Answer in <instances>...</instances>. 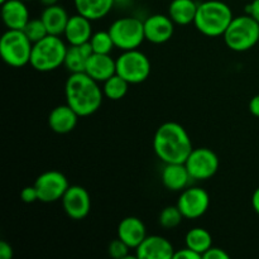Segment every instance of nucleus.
I'll return each mask as SVG.
<instances>
[{"mask_svg":"<svg viewBox=\"0 0 259 259\" xmlns=\"http://www.w3.org/2000/svg\"><path fill=\"white\" fill-rule=\"evenodd\" d=\"M40 19L45 23L48 34L60 35L61 37L65 33L70 15L67 14L65 8L55 4L51 5V7H45L42 14H40Z\"/></svg>","mask_w":259,"mask_h":259,"instance_id":"nucleus-21","label":"nucleus"},{"mask_svg":"<svg viewBox=\"0 0 259 259\" xmlns=\"http://www.w3.org/2000/svg\"><path fill=\"white\" fill-rule=\"evenodd\" d=\"M197 7L199 4L195 0H172L168 7V15L175 24H191L196 17Z\"/></svg>","mask_w":259,"mask_h":259,"instance_id":"nucleus-24","label":"nucleus"},{"mask_svg":"<svg viewBox=\"0 0 259 259\" xmlns=\"http://www.w3.org/2000/svg\"><path fill=\"white\" fill-rule=\"evenodd\" d=\"M2 18L8 29L23 30L29 22V10L24 0H7L2 4Z\"/></svg>","mask_w":259,"mask_h":259,"instance_id":"nucleus-15","label":"nucleus"},{"mask_svg":"<svg viewBox=\"0 0 259 259\" xmlns=\"http://www.w3.org/2000/svg\"><path fill=\"white\" fill-rule=\"evenodd\" d=\"M39 201L50 204L63 197L70 187L68 180L60 171H47L40 174L34 182Z\"/></svg>","mask_w":259,"mask_h":259,"instance_id":"nucleus-10","label":"nucleus"},{"mask_svg":"<svg viewBox=\"0 0 259 259\" xmlns=\"http://www.w3.org/2000/svg\"><path fill=\"white\" fill-rule=\"evenodd\" d=\"M91 22L93 20L88 19V18L78 14V13L70 17L67 27H66L65 33H63L66 40L72 46H78L89 42L91 35H93Z\"/></svg>","mask_w":259,"mask_h":259,"instance_id":"nucleus-20","label":"nucleus"},{"mask_svg":"<svg viewBox=\"0 0 259 259\" xmlns=\"http://www.w3.org/2000/svg\"><path fill=\"white\" fill-rule=\"evenodd\" d=\"M85 72L98 82H104L116 73V60L110 55L93 53L86 62Z\"/></svg>","mask_w":259,"mask_h":259,"instance_id":"nucleus-18","label":"nucleus"},{"mask_svg":"<svg viewBox=\"0 0 259 259\" xmlns=\"http://www.w3.org/2000/svg\"><path fill=\"white\" fill-rule=\"evenodd\" d=\"M185 164L192 180L205 181L215 176L219 169V157L212 149L200 147L192 149Z\"/></svg>","mask_w":259,"mask_h":259,"instance_id":"nucleus-9","label":"nucleus"},{"mask_svg":"<svg viewBox=\"0 0 259 259\" xmlns=\"http://www.w3.org/2000/svg\"><path fill=\"white\" fill-rule=\"evenodd\" d=\"M129 250H131V248H129L128 245L123 242V240L119 239V238H116V239H114L113 242H110V244H109V247H108L109 255L114 259L128 258Z\"/></svg>","mask_w":259,"mask_h":259,"instance_id":"nucleus-30","label":"nucleus"},{"mask_svg":"<svg viewBox=\"0 0 259 259\" xmlns=\"http://www.w3.org/2000/svg\"><path fill=\"white\" fill-rule=\"evenodd\" d=\"M175 248L172 243L161 235H147L136 248L138 259H174Z\"/></svg>","mask_w":259,"mask_h":259,"instance_id":"nucleus-14","label":"nucleus"},{"mask_svg":"<svg viewBox=\"0 0 259 259\" xmlns=\"http://www.w3.org/2000/svg\"><path fill=\"white\" fill-rule=\"evenodd\" d=\"M161 180L169 191H182L189 186L192 179L185 163H164Z\"/></svg>","mask_w":259,"mask_h":259,"instance_id":"nucleus-19","label":"nucleus"},{"mask_svg":"<svg viewBox=\"0 0 259 259\" xmlns=\"http://www.w3.org/2000/svg\"><path fill=\"white\" fill-rule=\"evenodd\" d=\"M67 46L60 35L48 34L39 42L33 43L29 65L39 72H50L63 65Z\"/></svg>","mask_w":259,"mask_h":259,"instance_id":"nucleus-4","label":"nucleus"},{"mask_svg":"<svg viewBox=\"0 0 259 259\" xmlns=\"http://www.w3.org/2000/svg\"><path fill=\"white\" fill-rule=\"evenodd\" d=\"M14 255L13 252V247L8 242L2 240L0 242V258L2 259H12Z\"/></svg>","mask_w":259,"mask_h":259,"instance_id":"nucleus-34","label":"nucleus"},{"mask_svg":"<svg viewBox=\"0 0 259 259\" xmlns=\"http://www.w3.org/2000/svg\"><path fill=\"white\" fill-rule=\"evenodd\" d=\"M252 206H253V209H254V211L259 215V187L258 189H255V191L253 192Z\"/></svg>","mask_w":259,"mask_h":259,"instance_id":"nucleus-37","label":"nucleus"},{"mask_svg":"<svg viewBox=\"0 0 259 259\" xmlns=\"http://www.w3.org/2000/svg\"><path fill=\"white\" fill-rule=\"evenodd\" d=\"M5 2H7V0H0V3H2V4H3V3H5Z\"/></svg>","mask_w":259,"mask_h":259,"instance_id":"nucleus-40","label":"nucleus"},{"mask_svg":"<svg viewBox=\"0 0 259 259\" xmlns=\"http://www.w3.org/2000/svg\"><path fill=\"white\" fill-rule=\"evenodd\" d=\"M61 201L67 217L73 220L85 219L91 210L90 194L85 187L78 185L68 187Z\"/></svg>","mask_w":259,"mask_h":259,"instance_id":"nucleus-12","label":"nucleus"},{"mask_svg":"<svg viewBox=\"0 0 259 259\" xmlns=\"http://www.w3.org/2000/svg\"><path fill=\"white\" fill-rule=\"evenodd\" d=\"M20 199H22V201L25 202V204H32V202L39 200L38 199V192L37 189L34 187V185H33V186L24 187V189L22 190V192H20Z\"/></svg>","mask_w":259,"mask_h":259,"instance_id":"nucleus-31","label":"nucleus"},{"mask_svg":"<svg viewBox=\"0 0 259 259\" xmlns=\"http://www.w3.org/2000/svg\"><path fill=\"white\" fill-rule=\"evenodd\" d=\"M247 14H250L259 22V0H253L249 5H247Z\"/></svg>","mask_w":259,"mask_h":259,"instance_id":"nucleus-35","label":"nucleus"},{"mask_svg":"<svg viewBox=\"0 0 259 259\" xmlns=\"http://www.w3.org/2000/svg\"><path fill=\"white\" fill-rule=\"evenodd\" d=\"M39 2L42 3V4L45 5V7H51V5L57 4L58 0H39Z\"/></svg>","mask_w":259,"mask_h":259,"instance_id":"nucleus-38","label":"nucleus"},{"mask_svg":"<svg viewBox=\"0 0 259 259\" xmlns=\"http://www.w3.org/2000/svg\"><path fill=\"white\" fill-rule=\"evenodd\" d=\"M151 61L139 50L123 51L116 58V73L129 83H141L151 73Z\"/></svg>","mask_w":259,"mask_h":259,"instance_id":"nucleus-8","label":"nucleus"},{"mask_svg":"<svg viewBox=\"0 0 259 259\" xmlns=\"http://www.w3.org/2000/svg\"><path fill=\"white\" fill-rule=\"evenodd\" d=\"M225 45L234 52H245L259 42V22L250 14L233 18L223 34Z\"/></svg>","mask_w":259,"mask_h":259,"instance_id":"nucleus-5","label":"nucleus"},{"mask_svg":"<svg viewBox=\"0 0 259 259\" xmlns=\"http://www.w3.org/2000/svg\"><path fill=\"white\" fill-rule=\"evenodd\" d=\"M185 219H199L210 206V196L201 187H186L182 190L177 201Z\"/></svg>","mask_w":259,"mask_h":259,"instance_id":"nucleus-11","label":"nucleus"},{"mask_svg":"<svg viewBox=\"0 0 259 259\" xmlns=\"http://www.w3.org/2000/svg\"><path fill=\"white\" fill-rule=\"evenodd\" d=\"M202 259H229V254L222 248L211 247L202 254Z\"/></svg>","mask_w":259,"mask_h":259,"instance_id":"nucleus-32","label":"nucleus"},{"mask_svg":"<svg viewBox=\"0 0 259 259\" xmlns=\"http://www.w3.org/2000/svg\"><path fill=\"white\" fill-rule=\"evenodd\" d=\"M115 48L121 51L138 50L139 46L146 40L144 23L134 17H124L114 20L109 27Z\"/></svg>","mask_w":259,"mask_h":259,"instance_id":"nucleus-7","label":"nucleus"},{"mask_svg":"<svg viewBox=\"0 0 259 259\" xmlns=\"http://www.w3.org/2000/svg\"><path fill=\"white\" fill-rule=\"evenodd\" d=\"M182 219H185L182 212L180 211L179 206H167L161 211L158 218V223L162 228L169 230L175 229L181 224Z\"/></svg>","mask_w":259,"mask_h":259,"instance_id":"nucleus-28","label":"nucleus"},{"mask_svg":"<svg viewBox=\"0 0 259 259\" xmlns=\"http://www.w3.org/2000/svg\"><path fill=\"white\" fill-rule=\"evenodd\" d=\"M120 2H124V0H115V3H120Z\"/></svg>","mask_w":259,"mask_h":259,"instance_id":"nucleus-39","label":"nucleus"},{"mask_svg":"<svg viewBox=\"0 0 259 259\" xmlns=\"http://www.w3.org/2000/svg\"><path fill=\"white\" fill-rule=\"evenodd\" d=\"M80 115L68 105H58L48 115V125L51 131L57 134H67L72 132L77 125Z\"/></svg>","mask_w":259,"mask_h":259,"instance_id":"nucleus-17","label":"nucleus"},{"mask_svg":"<svg viewBox=\"0 0 259 259\" xmlns=\"http://www.w3.org/2000/svg\"><path fill=\"white\" fill-rule=\"evenodd\" d=\"M153 149L163 163H185L194 147L189 133L181 124L166 121L154 133Z\"/></svg>","mask_w":259,"mask_h":259,"instance_id":"nucleus-1","label":"nucleus"},{"mask_svg":"<svg viewBox=\"0 0 259 259\" xmlns=\"http://www.w3.org/2000/svg\"><path fill=\"white\" fill-rule=\"evenodd\" d=\"M78 14L90 20H99L105 18L113 9L115 0H73Z\"/></svg>","mask_w":259,"mask_h":259,"instance_id":"nucleus-23","label":"nucleus"},{"mask_svg":"<svg viewBox=\"0 0 259 259\" xmlns=\"http://www.w3.org/2000/svg\"><path fill=\"white\" fill-rule=\"evenodd\" d=\"M103 83L104 96L108 98L109 100H120L128 93L129 82L126 80H124L121 76H119L118 73L113 75L110 78L104 81Z\"/></svg>","mask_w":259,"mask_h":259,"instance_id":"nucleus-26","label":"nucleus"},{"mask_svg":"<svg viewBox=\"0 0 259 259\" xmlns=\"http://www.w3.org/2000/svg\"><path fill=\"white\" fill-rule=\"evenodd\" d=\"M33 43L20 29H8L0 38V55L10 67L20 68L30 62Z\"/></svg>","mask_w":259,"mask_h":259,"instance_id":"nucleus-6","label":"nucleus"},{"mask_svg":"<svg viewBox=\"0 0 259 259\" xmlns=\"http://www.w3.org/2000/svg\"><path fill=\"white\" fill-rule=\"evenodd\" d=\"M23 32L25 33V35L29 38V40L32 43L39 42L40 39H43V38L48 35L47 28H46L45 23H43V20L40 18H38V19H30L24 27Z\"/></svg>","mask_w":259,"mask_h":259,"instance_id":"nucleus-29","label":"nucleus"},{"mask_svg":"<svg viewBox=\"0 0 259 259\" xmlns=\"http://www.w3.org/2000/svg\"><path fill=\"white\" fill-rule=\"evenodd\" d=\"M185 244L187 248L202 255L209 248L212 247V237L204 228H194L187 232L185 237Z\"/></svg>","mask_w":259,"mask_h":259,"instance_id":"nucleus-25","label":"nucleus"},{"mask_svg":"<svg viewBox=\"0 0 259 259\" xmlns=\"http://www.w3.org/2000/svg\"><path fill=\"white\" fill-rule=\"evenodd\" d=\"M232 9L220 0H206L197 7L194 24L200 33L206 37H220L232 23Z\"/></svg>","mask_w":259,"mask_h":259,"instance_id":"nucleus-3","label":"nucleus"},{"mask_svg":"<svg viewBox=\"0 0 259 259\" xmlns=\"http://www.w3.org/2000/svg\"><path fill=\"white\" fill-rule=\"evenodd\" d=\"M90 45L93 47L94 53H101V55H110L111 51L115 48L109 30H99L93 33L90 38Z\"/></svg>","mask_w":259,"mask_h":259,"instance_id":"nucleus-27","label":"nucleus"},{"mask_svg":"<svg viewBox=\"0 0 259 259\" xmlns=\"http://www.w3.org/2000/svg\"><path fill=\"white\" fill-rule=\"evenodd\" d=\"M143 23L146 40L154 45L168 42L175 33V23L169 15L153 14L147 18Z\"/></svg>","mask_w":259,"mask_h":259,"instance_id":"nucleus-13","label":"nucleus"},{"mask_svg":"<svg viewBox=\"0 0 259 259\" xmlns=\"http://www.w3.org/2000/svg\"><path fill=\"white\" fill-rule=\"evenodd\" d=\"M24 2H30V0H24Z\"/></svg>","mask_w":259,"mask_h":259,"instance_id":"nucleus-41","label":"nucleus"},{"mask_svg":"<svg viewBox=\"0 0 259 259\" xmlns=\"http://www.w3.org/2000/svg\"><path fill=\"white\" fill-rule=\"evenodd\" d=\"M116 234L131 249H136L147 237V229L144 223L136 217L124 218L118 225Z\"/></svg>","mask_w":259,"mask_h":259,"instance_id":"nucleus-16","label":"nucleus"},{"mask_svg":"<svg viewBox=\"0 0 259 259\" xmlns=\"http://www.w3.org/2000/svg\"><path fill=\"white\" fill-rule=\"evenodd\" d=\"M202 255L199 254L195 250L190 249V248H184V249H180L177 252H175L174 259H201Z\"/></svg>","mask_w":259,"mask_h":259,"instance_id":"nucleus-33","label":"nucleus"},{"mask_svg":"<svg viewBox=\"0 0 259 259\" xmlns=\"http://www.w3.org/2000/svg\"><path fill=\"white\" fill-rule=\"evenodd\" d=\"M66 103L81 116L93 115L103 104V88L86 72L71 73L65 85Z\"/></svg>","mask_w":259,"mask_h":259,"instance_id":"nucleus-2","label":"nucleus"},{"mask_svg":"<svg viewBox=\"0 0 259 259\" xmlns=\"http://www.w3.org/2000/svg\"><path fill=\"white\" fill-rule=\"evenodd\" d=\"M94 53L93 47H91L90 42L82 43L78 46L70 45L66 52L65 62L63 66L66 70L70 71L71 73H78L85 72L86 62H88L89 57Z\"/></svg>","mask_w":259,"mask_h":259,"instance_id":"nucleus-22","label":"nucleus"},{"mask_svg":"<svg viewBox=\"0 0 259 259\" xmlns=\"http://www.w3.org/2000/svg\"><path fill=\"white\" fill-rule=\"evenodd\" d=\"M249 111L252 115L259 118V94L258 95L253 96L249 101Z\"/></svg>","mask_w":259,"mask_h":259,"instance_id":"nucleus-36","label":"nucleus"}]
</instances>
